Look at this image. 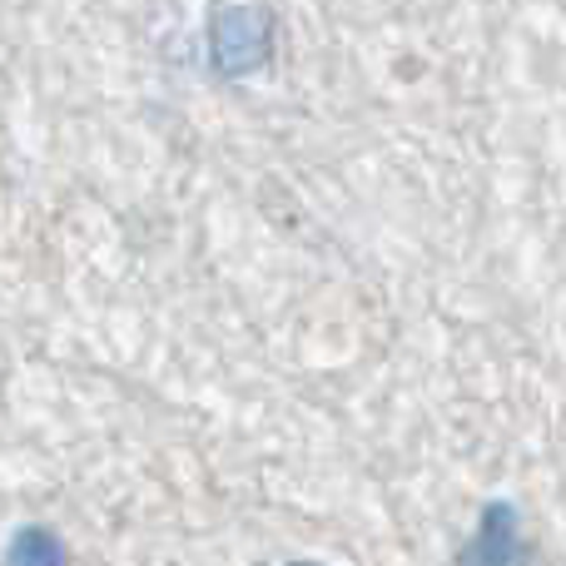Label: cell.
<instances>
[{"label": "cell", "instance_id": "3957f363", "mask_svg": "<svg viewBox=\"0 0 566 566\" xmlns=\"http://www.w3.org/2000/svg\"><path fill=\"white\" fill-rule=\"evenodd\" d=\"M6 566H70V547L55 527H45V522H25V527L10 532Z\"/></svg>", "mask_w": 566, "mask_h": 566}, {"label": "cell", "instance_id": "7a4b0ae2", "mask_svg": "<svg viewBox=\"0 0 566 566\" xmlns=\"http://www.w3.org/2000/svg\"><path fill=\"white\" fill-rule=\"evenodd\" d=\"M458 566H532V542L522 532V512L512 502H488L472 542L458 552Z\"/></svg>", "mask_w": 566, "mask_h": 566}, {"label": "cell", "instance_id": "277c9868", "mask_svg": "<svg viewBox=\"0 0 566 566\" xmlns=\"http://www.w3.org/2000/svg\"><path fill=\"white\" fill-rule=\"evenodd\" d=\"M283 566H328V562H308V557H303V562H283Z\"/></svg>", "mask_w": 566, "mask_h": 566}, {"label": "cell", "instance_id": "6da1fadb", "mask_svg": "<svg viewBox=\"0 0 566 566\" xmlns=\"http://www.w3.org/2000/svg\"><path fill=\"white\" fill-rule=\"evenodd\" d=\"M274 10L264 6H219L209 15V70L219 80H249L274 60Z\"/></svg>", "mask_w": 566, "mask_h": 566}]
</instances>
